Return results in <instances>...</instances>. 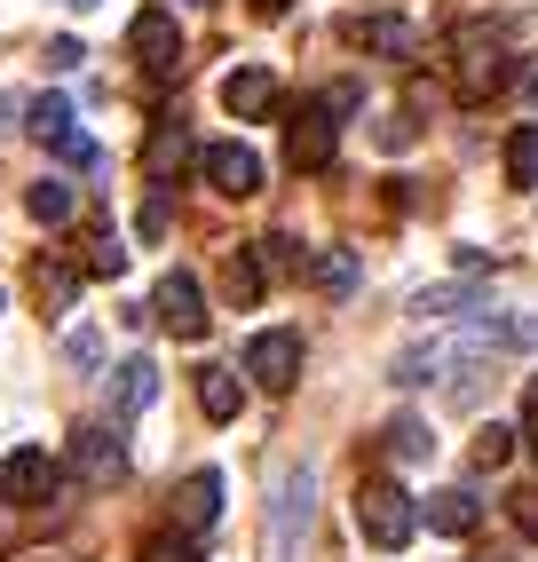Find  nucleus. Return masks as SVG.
Listing matches in <instances>:
<instances>
[{
	"label": "nucleus",
	"instance_id": "nucleus-1",
	"mask_svg": "<svg viewBox=\"0 0 538 562\" xmlns=\"http://www.w3.org/2000/svg\"><path fill=\"white\" fill-rule=\"evenodd\" d=\"M515 80V64H507V24H459L451 32V95L459 103H491L498 88Z\"/></svg>",
	"mask_w": 538,
	"mask_h": 562
},
{
	"label": "nucleus",
	"instance_id": "nucleus-11",
	"mask_svg": "<svg viewBox=\"0 0 538 562\" xmlns=\"http://www.w3.org/2000/svg\"><path fill=\"white\" fill-rule=\"evenodd\" d=\"M340 32H349V48H372V56H389V64H412L419 56V24L412 16H349Z\"/></svg>",
	"mask_w": 538,
	"mask_h": 562
},
{
	"label": "nucleus",
	"instance_id": "nucleus-16",
	"mask_svg": "<svg viewBox=\"0 0 538 562\" xmlns=\"http://www.w3.org/2000/svg\"><path fill=\"white\" fill-rule=\"evenodd\" d=\"M214 515H222V475H214V468L182 475V492H175V522H182L190 539H199V531H214Z\"/></svg>",
	"mask_w": 538,
	"mask_h": 562
},
{
	"label": "nucleus",
	"instance_id": "nucleus-31",
	"mask_svg": "<svg viewBox=\"0 0 538 562\" xmlns=\"http://www.w3.org/2000/svg\"><path fill=\"white\" fill-rule=\"evenodd\" d=\"M41 64H48V71H80V64H88V48H80V41H48V48H41Z\"/></svg>",
	"mask_w": 538,
	"mask_h": 562
},
{
	"label": "nucleus",
	"instance_id": "nucleus-8",
	"mask_svg": "<svg viewBox=\"0 0 538 562\" xmlns=\"http://www.w3.org/2000/svg\"><path fill=\"white\" fill-rule=\"evenodd\" d=\"M333 111L325 103H301L293 120H285V159H293V175H325L333 167Z\"/></svg>",
	"mask_w": 538,
	"mask_h": 562
},
{
	"label": "nucleus",
	"instance_id": "nucleus-30",
	"mask_svg": "<svg viewBox=\"0 0 538 562\" xmlns=\"http://www.w3.org/2000/svg\"><path fill=\"white\" fill-rule=\"evenodd\" d=\"M507 515L523 522V539L538 547V483H523V492H507Z\"/></svg>",
	"mask_w": 538,
	"mask_h": 562
},
{
	"label": "nucleus",
	"instance_id": "nucleus-12",
	"mask_svg": "<svg viewBox=\"0 0 538 562\" xmlns=\"http://www.w3.org/2000/svg\"><path fill=\"white\" fill-rule=\"evenodd\" d=\"M159 404V364L150 357H127V364H111V420H135V412Z\"/></svg>",
	"mask_w": 538,
	"mask_h": 562
},
{
	"label": "nucleus",
	"instance_id": "nucleus-33",
	"mask_svg": "<svg viewBox=\"0 0 538 562\" xmlns=\"http://www.w3.org/2000/svg\"><path fill=\"white\" fill-rule=\"evenodd\" d=\"M412 135H419V127H412V120H404V111H396V120H380V151H404V143H412Z\"/></svg>",
	"mask_w": 538,
	"mask_h": 562
},
{
	"label": "nucleus",
	"instance_id": "nucleus-27",
	"mask_svg": "<svg viewBox=\"0 0 538 562\" xmlns=\"http://www.w3.org/2000/svg\"><path fill=\"white\" fill-rule=\"evenodd\" d=\"M143 562H199V539H190V531H150Z\"/></svg>",
	"mask_w": 538,
	"mask_h": 562
},
{
	"label": "nucleus",
	"instance_id": "nucleus-4",
	"mask_svg": "<svg viewBox=\"0 0 538 562\" xmlns=\"http://www.w3.org/2000/svg\"><path fill=\"white\" fill-rule=\"evenodd\" d=\"M150 317H159L175 341H206V293H199V278H190V270H167L159 293H150Z\"/></svg>",
	"mask_w": 538,
	"mask_h": 562
},
{
	"label": "nucleus",
	"instance_id": "nucleus-35",
	"mask_svg": "<svg viewBox=\"0 0 538 562\" xmlns=\"http://www.w3.org/2000/svg\"><path fill=\"white\" fill-rule=\"evenodd\" d=\"M254 9H261V16H285V9H293V0H254Z\"/></svg>",
	"mask_w": 538,
	"mask_h": 562
},
{
	"label": "nucleus",
	"instance_id": "nucleus-29",
	"mask_svg": "<svg viewBox=\"0 0 538 562\" xmlns=\"http://www.w3.org/2000/svg\"><path fill=\"white\" fill-rule=\"evenodd\" d=\"M507 460H515V428H498V420H491V428L475 436V468H507Z\"/></svg>",
	"mask_w": 538,
	"mask_h": 562
},
{
	"label": "nucleus",
	"instance_id": "nucleus-17",
	"mask_svg": "<svg viewBox=\"0 0 538 562\" xmlns=\"http://www.w3.org/2000/svg\"><path fill=\"white\" fill-rule=\"evenodd\" d=\"M419 522L444 539H475V522H483V499L475 492H436V499H419Z\"/></svg>",
	"mask_w": 538,
	"mask_h": 562
},
{
	"label": "nucleus",
	"instance_id": "nucleus-9",
	"mask_svg": "<svg viewBox=\"0 0 538 562\" xmlns=\"http://www.w3.org/2000/svg\"><path fill=\"white\" fill-rule=\"evenodd\" d=\"M301 531H310V468H285L278 475V507H269V554L293 562Z\"/></svg>",
	"mask_w": 538,
	"mask_h": 562
},
{
	"label": "nucleus",
	"instance_id": "nucleus-23",
	"mask_svg": "<svg viewBox=\"0 0 538 562\" xmlns=\"http://www.w3.org/2000/svg\"><path fill=\"white\" fill-rule=\"evenodd\" d=\"M507 182L538 191V127H515V135H507Z\"/></svg>",
	"mask_w": 538,
	"mask_h": 562
},
{
	"label": "nucleus",
	"instance_id": "nucleus-13",
	"mask_svg": "<svg viewBox=\"0 0 538 562\" xmlns=\"http://www.w3.org/2000/svg\"><path fill=\"white\" fill-rule=\"evenodd\" d=\"M222 111L229 120H269V111H278V80H269L261 64H238L222 80Z\"/></svg>",
	"mask_w": 538,
	"mask_h": 562
},
{
	"label": "nucleus",
	"instance_id": "nucleus-26",
	"mask_svg": "<svg viewBox=\"0 0 538 562\" xmlns=\"http://www.w3.org/2000/svg\"><path fill=\"white\" fill-rule=\"evenodd\" d=\"M254 261H261V278H293V270H310L293 238H254Z\"/></svg>",
	"mask_w": 538,
	"mask_h": 562
},
{
	"label": "nucleus",
	"instance_id": "nucleus-10",
	"mask_svg": "<svg viewBox=\"0 0 538 562\" xmlns=\"http://www.w3.org/2000/svg\"><path fill=\"white\" fill-rule=\"evenodd\" d=\"M199 175L214 182L222 199H254V191H261V159L246 151V143H206V151H199Z\"/></svg>",
	"mask_w": 538,
	"mask_h": 562
},
{
	"label": "nucleus",
	"instance_id": "nucleus-32",
	"mask_svg": "<svg viewBox=\"0 0 538 562\" xmlns=\"http://www.w3.org/2000/svg\"><path fill=\"white\" fill-rule=\"evenodd\" d=\"M64 357H71V364H96V357H103V333H88V325L64 333Z\"/></svg>",
	"mask_w": 538,
	"mask_h": 562
},
{
	"label": "nucleus",
	"instance_id": "nucleus-6",
	"mask_svg": "<svg viewBox=\"0 0 538 562\" xmlns=\"http://www.w3.org/2000/svg\"><path fill=\"white\" fill-rule=\"evenodd\" d=\"M127 48H135V64L150 71V80H182V32H175L167 9H143L127 24Z\"/></svg>",
	"mask_w": 538,
	"mask_h": 562
},
{
	"label": "nucleus",
	"instance_id": "nucleus-28",
	"mask_svg": "<svg viewBox=\"0 0 538 562\" xmlns=\"http://www.w3.org/2000/svg\"><path fill=\"white\" fill-rule=\"evenodd\" d=\"M88 270H96V278H120V270H127V246L111 238V231H96V238H88Z\"/></svg>",
	"mask_w": 538,
	"mask_h": 562
},
{
	"label": "nucleus",
	"instance_id": "nucleus-14",
	"mask_svg": "<svg viewBox=\"0 0 538 562\" xmlns=\"http://www.w3.org/2000/svg\"><path fill=\"white\" fill-rule=\"evenodd\" d=\"M56 460L48 452H32V443H24V452L9 460V468H0V492H9V499H24V507H41V499H56Z\"/></svg>",
	"mask_w": 538,
	"mask_h": 562
},
{
	"label": "nucleus",
	"instance_id": "nucleus-39",
	"mask_svg": "<svg viewBox=\"0 0 538 562\" xmlns=\"http://www.w3.org/2000/svg\"><path fill=\"white\" fill-rule=\"evenodd\" d=\"M0 310H9V302H0Z\"/></svg>",
	"mask_w": 538,
	"mask_h": 562
},
{
	"label": "nucleus",
	"instance_id": "nucleus-2",
	"mask_svg": "<svg viewBox=\"0 0 538 562\" xmlns=\"http://www.w3.org/2000/svg\"><path fill=\"white\" fill-rule=\"evenodd\" d=\"M357 531H365L380 554L412 547V531H419V499L404 492V483H389V475H365V483H357Z\"/></svg>",
	"mask_w": 538,
	"mask_h": 562
},
{
	"label": "nucleus",
	"instance_id": "nucleus-19",
	"mask_svg": "<svg viewBox=\"0 0 538 562\" xmlns=\"http://www.w3.org/2000/svg\"><path fill=\"white\" fill-rule=\"evenodd\" d=\"M32 302H41L48 317H64L71 302H80V270L56 261V254H41V261H32Z\"/></svg>",
	"mask_w": 538,
	"mask_h": 562
},
{
	"label": "nucleus",
	"instance_id": "nucleus-34",
	"mask_svg": "<svg viewBox=\"0 0 538 562\" xmlns=\"http://www.w3.org/2000/svg\"><path fill=\"white\" fill-rule=\"evenodd\" d=\"M523 103H538V64H530V71H523Z\"/></svg>",
	"mask_w": 538,
	"mask_h": 562
},
{
	"label": "nucleus",
	"instance_id": "nucleus-38",
	"mask_svg": "<svg viewBox=\"0 0 538 562\" xmlns=\"http://www.w3.org/2000/svg\"><path fill=\"white\" fill-rule=\"evenodd\" d=\"M530 412H538V381H530Z\"/></svg>",
	"mask_w": 538,
	"mask_h": 562
},
{
	"label": "nucleus",
	"instance_id": "nucleus-22",
	"mask_svg": "<svg viewBox=\"0 0 538 562\" xmlns=\"http://www.w3.org/2000/svg\"><path fill=\"white\" fill-rule=\"evenodd\" d=\"M24 214L56 231V222H71V214H80V191H71V182H32V191H24Z\"/></svg>",
	"mask_w": 538,
	"mask_h": 562
},
{
	"label": "nucleus",
	"instance_id": "nucleus-24",
	"mask_svg": "<svg viewBox=\"0 0 538 562\" xmlns=\"http://www.w3.org/2000/svg\"><path fill=\"white\" fill-rule=\"evenodd\" d=\"M428 452H436L428 420H412V412H404V420H389V460H428Z\"/></svg>",
	"mask_w": 538,
	"mask_h": 562
},
{
	"label": "nucleus",
	"instance_id": "nucleus-18",
	"mask_svg": "<svg viewBox=\"0 0 538 562\" xmlns=\"http://www.w3.org/2000/svg\"><path fill=\"white\" fill-rule=\"evenodd\" d=\"M412 310H419V317H436V325H451V317H483L491 302H483V285H475V278H451V285H428Z\"/></svg>",
	"mask_w": 538,
	"mask_h": 562
},
{
	"label": "nucleus",
	"instance_id": "nucleus-5",
	"mask_svg": "<svg viewBox=\"0 0 538 562\" xmlns=\"http://www.w3.org/2000/svg\"><path fill=\"white\" fill-rule=\"evenodd\" d=\"M246 372H254V389L285 396V389L301 381V333H285V325L254 333V341H246Z\"/></svg>",
	"mask_w": 538,
	"mask_h": 562
},
{
	"label": "nucleus",
	"instance_id": "nucleus-21",
	"mask_svg": "<svg viewBox=\"0 0 538 562\" xmlns=\"http://www.w3.org/2000/svg\"><path fill=\"white\" fill-rule=\"evenodd\" d=\"M261 261H254V246H229V261H222V293H229V310H254L261 302Z\"/></svg>",
	"mask_w": 538,
	"mask_h": 562
},
{
	"label": "nucleus",
	"instance_id": "nucleus-3",
	"mask_svg": "<svg viewBox=\"0 0 538 562\" xmlns=\"http://www.w3.org/2000/svg\"><path fill=\"white\" fill-rule=\"evenodd\" d=\"M24 127H32V143H48V151H56L64 167H96V143L80 135V111H71L64 95H41Z\"/></svg>",
	"mask_w": 538,
	"mask_h": 562
},
{
	"label": "nucleus",
	"instance_id": "nucleus-15",
	"mask_svg": "<svg viewBox=\"0 0 538 562\" xmlns=\"http://www.w3.org/2000/svg\"><path fill=\"white\" fill-rule=\"evenodd\" d=\"M190 159H199V143H190L182 120H159V127H150V143H143V175H150V182H175Z\"/></svg>",
	"mask_w": 538,
	"mask_h": 562
},
{
	"label": "nucleus",
	"instance_id": "nucleus-25",
	"mask_svg": "<svg viewBox=\"0 0 538 562\" xmlns=\"http://www.w3.org/2000/svg\"><path fill=\"white\" fill-rule=\"evenodd\" d=\"M310 278L325 285V293H357V254H310Z\"/></svg>",
	"mask_w": 538,
	"mask_h": 562
},
{
	"label": "nucleus",
	"instance_id": "nucleus-20",
	"mask_svg": "<svg viewBox=\"0 0 538 562\" xmlns=\"http://www.w3.org/2000/svg\"><path fill=\"white\" fill-rule=\"evenodd\" d=\"M238 404H246V389H238V372H229V364H206L199 372V412H206V420H238Z\"/></svg>",
	"mask_w": 538,
	"mask_h": 562
},
{
	"label": "nucleus",
	"instance_id": "nucleus-7",
	"mask_svg": "<svg viewBox=\"0 0 538 562\" xmlns=\"http://www.w3.org/2000/svg\"><path fill=\"white\" fill-rule=\"evenodd\" d=\"M71 475L88 483V492H111V483H127V443L111 428H71Z\"/></svg>",
	"mask_w": 538,
	"mask_h": 562
},
{
	"label": "nucleus",
	"instance_id": "nucleus-36",
	"mask_svg": "<svg viewBox=\"0 0 538 562\" xmlns=\"http://www.w3.org/2000/svg\"><path fill=\"white\" fill-rule=\"evenodd\" d=\"M64 9H96V0H64Z\"/></svg>",
	"mask_w": 538,
	"mask_h": 562
},
{
	"label": "nucleus",
	"instance_id": "nucleus-37",
	"mask_svg": "<svg viewBox=\"0 0 538 562\" xmlns=\"http://www.w3.org/2000/svg\"><path fill=\"white\" fill-rule=\"evenodd\" d=\"M182 9H214V0H182Z\"/></svg>",
	"mask_w": 538,
	"mask_h": 562
}]
</instances>
